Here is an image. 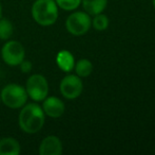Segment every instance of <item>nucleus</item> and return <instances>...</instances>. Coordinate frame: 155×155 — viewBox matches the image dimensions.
Listing matches in <instances>:
<instances>
[{
	"instance_id": "obj_15",
	"label": "nucleus",
	"mask_w": 155,
	"mask_h": 155,
	"mask_svg": "<svg viewBox=\"0 0 155 155\" xmlns=\"http://www.w3.org/2000/svg\"><path fill=\"white\" fill-rule=\"evenodd\" d=\"M92 26L94 29L97 30V31H104V30H107L109 27L108 16L102 14V13L94 15V18L92 19Z\"/></svg>"
},
{
	"instance_id": "obj_17",
	"label": "nucleus",
	"mask_w": 155,
	"mask_h": 155,
	"mask_svg": "<svg viewBox=\"0 0 155 155\" xmlns=\"http://www.w3.org/2000/svg\"><path fill=\"white\" fill-rule=\"evenodd\" d=\"M18 66L20 67V70L22 73H29V72H31V70L33 69L32 62L29 60H25V58L18 65Z\"/></svg>"
},
{
	"instance_id": "obj_11",
	"label": "nucleus",
	"mask_w": 155,
	"mask_h": 155,
	"mask_svg": "<svg viewBox=\"0 0 155 155\" xmlns=\"http://www.w3.org/2000/svg\"><path fill=\"white\" fill-rule=\"evenodd\" d=\"M56 64L64 72H70L75 66V58L69 50H60L56 55Z\"/></svg>"
},
{
	"instance_id": "obj_10",
	"label": "nucleus",
	"mask_w": 155,
	"mask_h": 155,
	"mask_svg": "<svg viewBox=\"0 0 155 155\" xmlns=\"http://www.w3.org/2000/svg\"><path fill=\"white\" fill-rule=\"evenodd\" d=\"M21 147L17 139L13 137H3L0 139V155H18Z\"/></svg>"
},
{
	"instance_id": "obj_20",
	"label": "nucleus",
	"mask_w": 155,
	"mask_h": 155,
	"mask_svg": "<svg viewBox=\"0 0 155 155\" xmlns=\"http://www.w3.org/2000/svg\"><path fill=\"white\" fill-rule=\"evenodd\" d=\"M0 104H1V96H0Z\"/></svg>"
},
{
	"instance_id": "obj_1",
	"label": "nucleus",
	"mask_w": 155,
	"mask_h": 155,
	"mask_svg": "<svg viewBox=\"0 0 155 155\" xmlns=\"http://www.w3.org/2000/svg\"><path fill=\"white\" fill-rule=\"evenodd\" d=\"M45 114L37 103H25L18 116V124L27 134L38 133L45 125Z\"/></svg>"
},
{
	"instance_id": "obj_9",
	"label": "nucleus",
	"mask_w": 155,
	"mask_h": 155,
	"mask_svg": "<svg viewBox=\"0 0 155 155\" xmlns=\"http://www.w3.org/2000/svg\"><path fill=\"white\" fill-rule=\"evenodd\" d=\"M41 107H42L45 114L51 118L61 117L65 110L64 103H63L62 100H60L57 97H54V96L45 98L42 101Z\"/></svg>"
},
{
	"instance_id": "obj_19",
	"label": "nucleus",
	"mask_w": 155,
	"mask_h": 155,
	"mask_svg": "<svg viewBox=\"0 0 155 155\" xmlns=\"http://www.w3.org/2000/svg\"><path fill=\"white\" fill-rule=\"evenodd\" d=\"M152 3H153V6H154V9H155V0H152Z\"/></svg>"
},
{
	"instance_id": "obj_5",
	"label": "nucleus",
	"mask_w": 155,
	"mask_h": 155,
	"mask_svg": "<svg viewBox=\"0 0 155 155\" xmlns=\"http://www.w3.org/2000/svg\"><path fill=\"white\" fill-rule=\"evenodd\" d=\"M25 90L33 101L42 102L49 95V83L45 76L35 73L25 82Z\"/></svg>"
},
{
	"instance_id": "obj_16",
	"label": "nucleus",
	"mask_w": 155,
	"mask_h": 155,
	"mask_svg": "<svg viewBox=\"0 0 155 155\" xmlns=\"http://www.w3.org/2000/svg\"><path fill=\"white\" fill-rule=\"evenodd\" d=\"M55 2L63 11H74L81 4V0H55Z\"/></svg>"
},
{
	"instance_id": "obj_4",
	"label": "nucleus",
	"mask_w": 155,
	"mask_h": 155,
	"mask_svg": "<svg viewBox=\"0 0 155 155\" xmlns=\"http://www.w3.org/2000/svg\"><path fill=\"white\" fill-rule=\"evenodd\" d=\"M92 26V19L87 12H73L65 20V29L74 36L84 35Z\"/></svg>"
},
{
	"instance_id": "obj_18",
	"label": "nucleus",
	"mask_w": 155,
	"mask_h": 155,
	"mask_svg": "<svg viewBox=\"0 0 155 155\" xmlns=\"http://www.w3.org/2000/svg\"><path fill=\"white\" fill-rule=\"evenodd\" d=\"M2 17V5L1 3H0V18Z\"/></svg>"
},
{
	"instance_id": "obj_2",
	"label": "nucleus",
	"mask_w": 155,
	"mask_h": 155,
	"mask_svg": "<svg viewBox=\"0 0 155 155\" xmlns=\"http://www.w3.org/2000/svg\"><path fill=\"white\" fill-rule=\"evenodd\" d=\"M58 9L55 0H36L31 9L32 17L39 26L49 27L57 21Z\"/></svg>"
},
{
	"instance_id": "obj_14",
	"label": "nucleus",
	"mask_w": 155,
	"mask_h": 155,
	"mask_svg": "<svg viewBox=\"0 0 155 155\" xmlns=\"http://www.w3.org/2000/svg\"><path fill=\"white\" fill-rule=\"evenodd\" d=\"M14 27L13 23L6 18H0V39L1 41H8L13 36Z\"/></svg>"
},
{
	"instance_id": "obj_12",
	"label": "nucleus",
	"mask_w": 155,
	"mask_h": 155,
	"mask_svg": "<svg viewBox=\"0 0 155 155\" xmlns=\"http://www.w3.org/2000/svg\"><path fill=\"white\" fill-rule=\"evenodd\" d=\"M108 0H81L84 10L89 15H97L102 13L107 8Z\"/></svg>"
},
{
	"instance_id": "obj_13",
	"label": "nucleus",
	"mask_w": 155,
	"mask_h": 155,
	"mask_svg": "<svg viewBox=\"0 0 155 155\" xmlns=\"http://www.w3.org/2000/svg\"><path fill=\"white\" fill-rule=\"evenodd\" d=\"M74 70L79 78H87L93 72V64L88 58H80L75 63Z\"/></svg>"
},
{
	"instance_id": "obj_6",
	"label": "nucleus",
	"mask_w": 155,
	"mask_h": 155,
	"mask_svg": "<svg viewBox=\"0 0 155 155\" xmlns=\"http://www.w3.org/2000/svg\"><path fill=\"white\" fill-rule=\"evenodd\" d=\"M3 62L8 66H18L25 58V49L20 41H8L1 49Z\"/></svg>"
},
{
	"instance_id": "obj_3",
	"label": "nucleus",
	"mask_w": 155,
	"mask_h": 155,
	"mask_svg": "<svg viewBox=\"0 0 155 155\" xmlns=\"http://www.w3.org/2000/svg\"><path fill=\"white\" fill-rule=\"evenodd\" d=\"M1 102L5 106L13 110L21 108L28 101V96L25 87L21 86L16 83H11L2 88L1 93Z\"/></svg>"
},
{
	"instance_id": "obj_7",
	"label": "nucleus",
	"mask_w": 155,
	"mask_h": 155,
	"mask_svg": "<svg viewBox=\"0 0 155 155\" xmlns=\"http://www.w3.org/2000/svg\"><path fill=\"white\" fill-rule=\"evenodd\" d=\"M60 93L68 100L77 99L84 90V83L77 75H67L60 81Z\"/></svg>"
},
{
	"instance_id": "obj_8",
	"label": "nucleus",
	"mask_w": 155,
	"mask_h": 155,
	"mask_svg": "<svg viewBox=\"0 0 155 155\" xmlns=\"http://www.w3.org/2000/svg\"><path fill=\"white\" fill-rule=\"evenodd\" d=\"M40 155H60L62 153V143L55 135H49L41 140L38 148Z\"/></svg>"
}]
</instances>
